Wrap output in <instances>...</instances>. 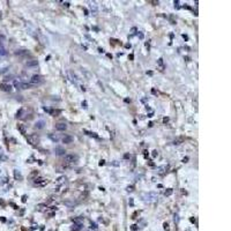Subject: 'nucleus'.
I'll return each mask as SVG.
<instances>
[{
    "label": "nucleus",
    "mask_w": 231,
    "mask_h": 231,
    "mask_svg": "<svg viewBox=\"0 0 231 231\" xmlns=\"http://www.w3.org/2000/svg\"><path fill=\"white\" fill-rule=\"evenodd\" d=\"M18 129L21 132V134H26V133H27V128H26V126H24V125H22V124L18 125Z\"/></svg>",
    "instance_id": "nucleus-11"
},
{
    "label": "nucleus",
    "mask_w": 231,
    "mask_h": 231,
    "mask_svg": "<svg viewBox=\"0 0 231 231\" xmlns=\"http://www.w3.org/2000/svg\"><path fill=\"white\" fill-rule=\"evenodd\" d=\"M14 176H15V178H16V179H19V180L22 179V176L20 174V172H19L18 170H15V171H14Z\"/></svg>",
    "instance_id": "nucleus-14"
},
{
    "label": "nucleus",
    "mask_w": 231,
    "mask_h": 231,
    "mask_svg": "<svg viewBox=\"0 0 231 231\" xmlns=\"http://www.w3.org/2000/svg\"><path fill=\"white\" fill-rule=\"evenodd\" d=\"M144 200H146V201H154V200H155V199L157 198V195H156V193H153V192H150V193H148L147 195H146V196H144Z\"/></svg>",
    "instance_id": "nucleus-4"
},
{
    "label": "nucleus",
    "mask_w": 231,
    "mask_h": 231,
    "mask_svg": "<svg viewBox=\"0 0 231 231\" xmlns=\"http://www.w3.org/2000/svg\"><path fill=\"white\" fill-rule=\"evenodd\" d=\"M158 65H159V68H161V71H163L164 69V64H163V59H158Z\"/></svg>",
    "instance_id": "nucleus-15"
},
{
    "label": "nucleus",
    "mask_w": 231,
    "mask_h": 231,
    "mask_svg": "<svg viewBox=\"0 0 231 231\" xmlns=\"http://www.w3.org/2000/svg\"><path fill=\"white\" fill-rule=\"evenodd\" d=\"M63 142L64 143H72L73 142V138L71 136V135H65L63 139Z\"/></svg>",
    "instance_id": "nucleus-9"
},
{
    "label": "nucleus",
    "mask_w": 231,
    "mask_h": 231,
    "mask_svg": "<svg viewBox=\"0 0 231 231\" xmlns=\"http://www.w3.org/2000/svg\"><path fill=\"white\" fill-rule=\"evenodd\" d=\"M0 159H1V161H7V156L5 155V153H4V149L1 147H0Z\"/></svg>",
    "instance_id": "nucleus-12"
},
{
    "label": "nucleus",
    "mask_w": 231,
    "mask_h": 231,
    "mask_svg": "<svg viewBox=\"0 0 231 231\" xmlns=\"http://www.w3.org/2000/svg\"><path fill=\"white\" fill-rule=\"evenodd\" d=\"M6 54H7V51H6V50H5L4 48H1V46H0V57H3V56H6Z\"/></svg>",
    "instance_id": "nucleus-16"
},
{
    "label": "nucleus",
    "mask_w": 231,
    "mask_h": 231,
    "mask_svg": "<svg viewBox=\"0 0 231 231\" xmlns=\"http://www.w3.org/2000/svg\"><path fill=\"white\" fill-rule=\"evenodd\" d=\"M90 228H91V229H94V230H96V229H97V226H96V224L94 223V224H91V226H90Z\"/></svg>",
    "instance_id": "nucleus-20"
},
{
    "label": "nucleus",
    "mask_w": 231,
    "mask_h": 231,
    "mask_svg": "<svg viewBox=\"0 0 231 231\" xmlns=\"http://www.w3.org/2000/svg\"><path fill=\"white\" fill-rule=\"evenodd\" d=\"M66 128H67V125L65 123H59L56 125V129L57 131H65Z\"/></svg>",
    "instance_id": "nucleus-6"
},
{
    "label": "nucleus",
    "mask_w": 231,
    "mask_h": 231,
    "mask_svg": "<svg viewBox=\"0 0 231 231\" xmlns=\"http://www.w3.org/2000/svg\"><path fill=\"white\" fill-rule=\"evenodd\" d=\"M30 82H31V86H38L43 83V78L41 75H33L30 79Z\"/></svg>",
    "instance_id": "nucleus-1"
},
{
    "label": "nucleus",
    "mask_w": 231,
    "mask_h": 231,
    "mask_svg": "<svg viewBox=\"0 0 231 231\" xmlns=\"http://www.w3.org/2000/svg\"><path fill=\"white\" fill-rule=\"evenodd\" d=\"M0 89L4 90V91H11V90H12V87H11L9 84H6V83H0Z\"/></svg>",
    "instance_id": "nucleus-7"
},
{
    "label": "nucleus",
    "mask_w": 231,
    "mask_h": 231,
    "mask_svg": "<svg viewBox=\"0 0 231 231\" xmlns=\"http://www.w3.org/2000/svg\"><path fill=\"white\" fill-rule=\"evenodd\" d=\"M127 191H129V192H131V191H133V186H128V187H127Z\"/></svg>",
    "instance_id": "nucleus-21"
},
{
    "label": "nucleus",
    "mask_w": 231,
    "mask_h": 231,
    "mask_svg": "<svg viewBox=\"0 0 231 231\" xmlns=\"http://www.w3.org/2000/svg\"><path fill=\"white\" fill-rule=\"evenodd\" d=\"M172 194V189H168L166 192H165V195H171Z\"/></svg>",
    "instance_id": "nucleus-19"
},
{
    "label": "nucleus",
    "mask_w": 231,
    "mask_h": 231,
    "mask_svg": "<svg viewBox=\"0 0 231 231\" xmlns=\"http://www.w3.org/2000/svg\"><path fill=\"white\" fill-rule=\"evenodd\" d=\"M78 161V156L74 154H67L65 155V162L66 163H75Z\"/></svg>",
    "instance_id": "nucleus-3"
},
{
    "label": "nucleus",
    "mask_w": 231,
    "mask_h": 231,
    "mask_svg": "<svg viewBox=\"0 0 231 231\" xmlns=\"http://www.w3.org/2000/svg\"><path fill=\"white\" fill-rule=\"evenodd\" d=\"M14 84H15V87L18 88V89H29V88L33 87L31 84L26 83V82H21V81H15Z\"/></svg>",
    "instance_id": "nucleus-2"
},
{
    "label": "nucleus",
    "mask_w": 231,
    "mask_h": 231,
    "mask_svg": "<svg viewBox=\"0 0 231 231\" xmlns=\"http://www.w3.org/2000/svg\"><path fill=\"white\" fill-rule=\"evenodd\" d=\"M90 11H91V13H93L94 15H96L97 13H98V7H97V4L95 3V1L90 3Z\"/></svg>",
    "instance_id": "nucleus-5"
},
{
    "label": "nucleus",
    "mask_w": 231,
    "mask_h": 231,
    "mask_svg": "<svg viewBox=\"0 0 231 231\" xmlns=\"http://www.w3.org/2000/svg\"><path fill=\"white\" fill-rule=\"evenodd\" d=\"M44 126H45V121H44V120H38V121L35 124V127H36L37 129L44 128Z\"/></svg>",
    "instance_id": "nucleus-8"
},
{
    "label": "nucleus",
    "mask_w": 231,
    "mask_h": 231,
    "mask_svg": "<svg viewBox=\"0 0 231 231\" xmlns=\"http://www.w3.org/2000/svg\"><path fill=\"white\" fill-rule=\"evenodd\" d=\"M27 66H28V67H36V66H38V63H37L36 60H33V61H28V63H27Z\"/></svg>",
    "instance_id": "nucleus-13"
},
{
    "label": "nucleus",
    "mask_w": 231,
    "mask_h": 231,
    "mask_svg": "<svg viewBox=\"0 0 231 231\" xmlns=\"http://www.w3.org/2000/svg\"><path fill=\"white\" fill-rule=\"evenodd\" d=\"M183 141V140H181V139H180V140H174L173 141V144H180V142Z\"/></svg>",
    "instance_id": "nucleus-18"
},
{
    "label": "nucleus",
    "mask_w": 231,
    "mask_h": 231,
    "mask_svg": "<svg viewBox=\"0 0 231 231\" xmlns=\"http://www.w3.org/2000/svg\"><path fill=\"white\" fill-rule=\"evenodd\" d=\"M50 138L52 139V140H53V141H56L57 142L58 140H59V136H57V135H56V136H54V135H52V134H50Z\"/></svg>",
    "instance_id": "nucleus-17"
},
{
    "label": "nucleus",
    "mask_w": 231,
    "mask_h": 231,
    "mask_svg": "<svg viewBox=\"0 0 231 231\" xmlns=\"http://www.w3.org/2000/svg\"><path fill=\"white\" fill-rule=\"evenodd\" d=\"M54 153L57 155H63V154H65V149L61 147H56L54 148Z\"/></svg>",
    "instance_id": "nucleus-10"
}]
</instances>
